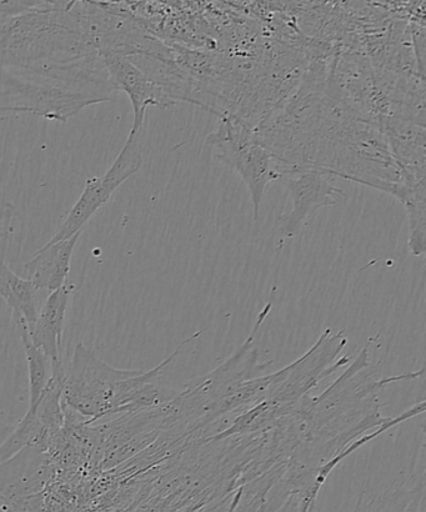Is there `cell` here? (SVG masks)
Here are the masks:
<instances>
[{"instance_id": "6da1fadb", "label": "cell", "mask_w": 426, "mask_h": 512, "mask_svg": "<svg viewBox=\"0 0 426 512\" xmlns=\"http://www.w3.org/2000/svg\"><path fill=\"white\" fill-rule=\"evenodd\" d=\"M207 143L213 149L214 158L234 170L247 184L257 222L265 188L282 179L289 164L277 157L238 115H220V123L208 135Z\"/></svg>"}, {"instance_id": "7a4b0ae2", "label": "cell", "mask_w": 426, "mask_h": 512, "mask_svg": "<svg viewBox=\"0 0 426 512\" xmlns=\"http://www.w3.org/2000/svg\"><path fill=\"white\" fill-rule=\"evenodd\" d=\"M133 373L134 370L113 368L79 343L65 369L64 410L72 411L83 424L117 414L118 385Z\"/></svg>"}, {"instance_id": "3957f363", "label": "cell", "mask_w": 426, "mask_h": 512, "mask_svg": "<svg viewBox=\"0 0 426 512\" xmlns=\"http://www.w3.org/2000/svg\"><path fill=\"white\" fill-rule=\"evenodd\" d=\"M140 135L142 133L129 132L122 150L107 172L87 179L83 193L80 194L77 202L69 210L67 218L60 224L57 233L48 243H57L60 240L72 238L75 234L83 233L85 225L108 203L115 190L139 172L143 165Z\"/></svg>"}, {"instance_id": "277c9868", "label": "cell", "mask_w": 426, "mask_h": 512, "mask_svg": "<svg viewBox=\"0 0 426 512\" xmlns=\"http://www.w3.org/2000/svg\"><path fill=\"white\" fill-rule=\"evenodd\" d=\"M328 174L315 168L289 164L282 182L289 192L290 209L279 218V230L284 238L298 235L314 218L319 209L333 207L345 199L342 189L335 187Z\"/></svg>"}, {"instance_id": "5b68a950", "label": "cell", "mask_w": 426, "mask_h": 512, "mask_svg": "<svg viewBox=\"0 0 426 512\" xmlns=\"http://www.w3.org/2000/svg\"><path fill=\"white\" fill-rule=\"evenodd\" d=\"M100 57L113 88L127 94L132 103L134 118L130 132L142 133L145 112L149 107L169 109L177 104L162 85L154 82L130 58L113 52L100 53Z\"/></svg>"}, {"instance_id": "8992f818", "label": "cell", "mask_w": 426, "mask_h": 512, "mask_svg": "<svg viewBox=\"0 0 426 512\" xmlns=\"http://www.w3.org/2000/svg\"><path fill=\"white\" fill-rule=\"evenodd\" d=\"M73 289L74 285L67 283L50 293L29 333L33 344L42 350L52 363V375H65L62 360L63 331Z\"/></svg>"}, {"instance_id": "52a82bcc", "label": "cell", "mask_w": 426, "mask_h": 512, "mask_svg": "<svg viewBox=\"0 0 426 512\" xmlns=\"http://www.w3.org/2000/svg\"><path fill=\"white\" fill-rule=\"evenodd\" d=\"M82 233L74 237L60 240L57 243H47L38 250L32 259L24 265L27 279L37 290H48L50 293L62 288L68 283L72 258L78 240Z\"/></svg>"}, {"instance_id": "ba28073f", "label": "cell", "mask_w": 426, "mask_h": 512, "mask_svg": "<svg viewBox=\"0 0 426 512\" xmlns=\"http://www.w3.org/2000/svg\"><path fill=\"white\" fill-rule=\"evenodd\" d=\"M37 289L28 279L20 278L9 266L0 261V296L12 309L15 324L24 321L29 333L38 318Z\"/></svg>"}, {"instance_id": "9c48e42d", "label": "cell", "mask_w": 426, "mask_h": 512, "mask_svg": "<svg viewBox=\"0 0 426 512\" xmlns=\"http://www.w3.org/2000/svg\"><path fill=\"white\" fill-rule=\"evenodd\" d=\"M20 339L25 351V358L28 364L29 376V409L34 408L38 404L44 393L45 388L52 378V363L42 350L37 348L30 339L28 325L22 321L17 324Z\"/></svg>"}, {"instance_id": "30bf717a", "label": "cell", "mask_w": 426, "mask_h": 512, "mask_svg": "<svg viewBox=\"0 0 426 512\" xmlns=\"http://www.w3.org/2000/svg\"><path fill=\"white\" fill-rule=\"evenodd\" d=\"M409 219V249L415 256L425 253V189L407 195L402 202Z\"/></svg>"}, {"instance_id": "8fae6325", "label": "cell", "mask_w": 426, "mask_h": 512, "mask_svg": "<svg viewBox=\"0 0 426 512\" xmlns=\"http://www.w3.org/2000/svg\"><path fill=\"white\" fill-rule=\"evenodd\" d=\"M4 212L3 210H0V220L3 219ZM0 238H3V234H0Z\"/></svg>"}]
</instances>
